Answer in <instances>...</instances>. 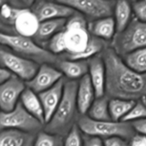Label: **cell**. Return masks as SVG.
Masks as SVG:
<instances>
[{
    "label": "cell",
    "instance_id": "8992f818",
    "mask_svg": "<svg viewBox=\"0 0 146 146\" xmlns=\"http://www.w3.org/2000/svg\"><path fill=\"white\" fill-rule=\"evenodd\" d=\"M110 47L121 58L145 48L146 22L139 21L136 18L133 19L124 31L115 34Z\"/></svg>",
    "mask_w": 146,
    "mask_h": 146
},
{
    "label": "cell",
    "instance_id": "4fadbf2b",
    "mask_svg": "<svg viewBox=\"0 0 146 146\" xmlns=\"http://www.w3.org/2000/svg\"><path fill=\"white\" fill-rule=\"evenodd\" d=\"M39 21L30 8L16 9L12 22V34L33 38L38 30Z\"/></svg>",
    "mask_w": 146,
    "mask_h": 146
},
{
    "label": "cell",
    "instance_id": "d6986e66",
    "mask_svg": "<svg viewBox=\"0 0 146 146\" xmlns=\"http://www.w3.org/2000/svg\"><path fill=\"white\" fill-rule=\"evenodd\" d=\"M88 29L91 36L105 41L113 40L116 33L115 22L113 17L90 21Z\"/></svg>",
    "mask_w": 146,
    "mask_h": 146
},
{
    "label": "cell",
    "instance_id": "cb8c5ba5",
    "mask_svg": "<svg viewBox=\"0 0 146 146\" xmlns=\"http://www.w3.org/2000/svg\"><path fill=\"white\" fill-rule=\"evenodd\" d=\"M135 101L112 98L110 99L108 108L112 121H121L135 105Z\"/></svg>",
    "mask_w": 146,
    "mask_h": 146
},
{
    "label": "cell",
    "instance_id": "ac0fdd59",
    "mask_svg": "<svg viewBox=\"0 0 146 146\" xmlns=\"http://www.w3.org/2000/svg\"><path fill=\"white\" fill-rule=\"evenodd\" d=\"M55 65L57 69L71 81L81 79L88 73V60L71 61L59 58Z\"/></svg>",
    "mask_w": 146,
    "mask_h": 146
},
{
    "label": "cell",
    "instance_id": "f1b7e54d",
    "mask_svg": "<svg viewBox=\"0 0 146 146\" xmlns=\"http://www.w3.org/2000/svg\"><path fill=\"white\" fill-rule=\"evenodd\" d=\"M132 9L137 19L146 22V1H134L132 4Z\"/></svg>",
    "mask_w": 146,
    "mask_h": 146
},
{
    "label": "cell",
    "instance_id": "d6a6232c",
    "mask_svg": "<svg viewBox=\"0 0 146 146\" xmlns=\"http://www.w3.org/2000/svg\"><path fill=\"white\" fill-rule=\"evenodd\" d=\"M129 146H146V137L136 134L130 141Z\"/></svg>",
    "mask_w": 146,
    "mask_h": 146
},
{
    "label": "cell",
    "instance_id": "277c9868",
    "mask_svg": "<svg viewBox=\"0 0 146 146\" xmlns=\"http://www.w3.org/2000/svg\"><path fill=\"white\" fill-rule=\"evenodd\" d=\"M0 46L38 64H56L59 57L34 41L32 38L0 33Z\"/></svg>",
    "mask_w": 146,
    "mask_h": 146
},
{
    "label": "cell",
    "instance_id": "9c48e42d",
    "mask_svg": "<svg viewBox=\"0 0 146 146\" xmlns=\"http://www.w3.org/2000/svg\"><path fill=\"white\" fill-rule=\"evenodd\" d=\"M91 21L112 17L115 1L106 0H59Z\"/></svg>",
    "mask_w": 146,
    "mask_h": 146
},
{
    "label": "cell",
    "instance_id": "1f68e13d",
    "mask_svg": "<svg viewBox=\"0 0 146 146\" xmlns=\"http://www.w3.org/2000/svg\"><path fill=\"white\" fill-rule=\"evenodd\" d=\"M133 128L139 135L146 137V118L131 123Z\"/></svg>",
    "mask_w": 146,
    "mask_h": 146
},
{
    "label": "cell",
    "instance_id": "7a4b0ae2",
    "mask_svg": "<svg viewBox=\"0 0 146 146\" xmlns=\"http://www.w3.org/2000/svg\"><path fill=\"white\" fill-rule=\"evenodd\" d=\"M91 38L86 19L77 12L67 19L63 31L53 36L44 48L63 59L74 61L86 49Z\"/></svg>",
    "mask_w": 146,
    "mask_h": 146
},
{
    "label": "cell",
    "instance_id": "4316f807",
    "mask_svg": "<svg viewBox=\"0 0 146 146\" xmlns=\"http://www.w3.org/2000/svg\"><path fill=\"white\" fill-rule=\"evenodd\" d=\"M146 118V104L139 100L121 121L132 123Z\"/></svg>",
    "mask_w": 146,
    "mask_h": 146
},
{
    "label": "cell",
    "instance_id": "2e32d148",
    "mask_svg": "<svg viewBox=\"0 0 146 146\" xmlns=\"http://www.w3.org/2000/svg\"><path fill=\"white\" fill-rule=\"evenodd\" d=\"M96 98L88 75L84 76L78 81L76 101L78 112L81 115H85Z\"/></svg>",
    "mask_w": 146,
    "mask_h": 146
},
{
    "label": "cell",
    "instance_id": "e575fe53",
    "mask_svg": "<svg viewBox=\"0 0 146 146\" xmlns=\"http://www.w3.org/2000/svg\"><path fill=\"white\" fill-rule=\"evenodd\" d=\"M6 2H7V1H0V7H2V6L4 5V4H5Z\"/></svg>",
    "mask_w": 146,
    "mask_h": 146
},
{
    "label": "cell",
    "instance_id": "5b68a950",
    "mask_svg": "<svg viewBox=\"0 0 146 146\" xmlns=\"http://www.w3.org/2000/svg\"><path fill=\"white\" fill-rule=\"evenodd\" d=\"M76 125L84 135L101 139L118 137L131 141L136 135L131 123L123 121H96L87 115H80Z\"/></svg>",
    "mask_w": 146,
    "mask_h": 146
},
{
    "label": "cell",
    "instance_id": "9a60e30c",
    "mask_svg": "<svg viewBox=\"0 0 146 146\" xmlns=\"http://www.w3.org/2000/svg\"><path fill=\"white\" fill-rule=\"evenodd\" d=\"M88 76L95 91L96 98H100L106 94V71L101 55H97L88 60Z\"/></svg>",
    "mask_w": 146,
    "mask_h": 146
},
{
    "label": "cell",
    "instance_id": "f546056e",
    "mask_svg": "<svg viewBox=\"0 0 146 146\" xmlns=\"http://www.w3.org/2000/svg\"><path fill=\"white\" fill-rule=\"evenodd\" d=\"M129 144L128 141L118 137L107 138L104 141V146H129Z\"/></svg>",
    "mask_w": 146,
    "mask_h": 146
},
{
    "label": "cell",
    "instance_id": "603a6c76",
    "mask_svg": "<svg viewBox=\"0 0 146 146\" xmlns=\"http://www.w3.org/2000/svg\"><path fill=\"white\" fill-rule=\"evenodd\" d=\"M110 98L106 96L96 98L90 107L87 116L96 121H112L108 108Z\"/></svg>",
    "mask_w": 146,
    "mask_h": 146
},
{
    "label": "cell",
    "instance_id": "30bf717a",
    "mask_svg": "<svg viewBox=\"0 0 146 146\" xmlns=\"http://www.w3.org/2000/svg\"><path fill=\"white\" fill-rule=\"evenodd\" d=\"M30 9L36 17L39 22L56 19H69L76 14L74 9L57 1H34Z\"/></svg>",
    "mask_w": 146,
    "mask_h": 146
},
{
    "label": "cell",
    "instance_id": "8fae6325",
    "mask_svg": "<svg viewBox=\"0 0 146 146\" xmlns=\"http://www.w3.org/2000/svg\"><path fill=\"white\" fill-rule=\"evenodd\" d=\"M26 88L25 82L14 75L0 85V110L4 112L14 110Z\"/></svg>",
    "mask_w": 146,
    "mask_h": 146
},
{
    "label": "cell",
    "instance_id": "52a82bcc",
    "mask_svg": "<svg viewBox=\"0 0 146 146\" xmlns=\"http://www.w3.org/2000/svg\"><path fill=\"white\" fill-rule=\"evenodd\" d=\"M43 125L24 109L20 101L12 111H0V131L17 130L37 134Z\"/></svg>",
    "mask_w": 146,
    "mask_h": 146
},
{
    "label": "cell",
    "instance_id": "d4e9b609",
    "mask_svg": "<svg viewBox=\"0 0 146 146\" xmlns=\"http://www.w3.org/2000/svg\"><path fill=\"white\" fill-rule=\"evenodd\" d=\"M124 63L133 71L146 74V47L123 57Z\"/></svg>",
    "mask_w": 146,
    "mask_h": 146
},
{
    "label": "cell",
    "instance_id": "836d02e7",
    "mask_svg": "<svg viewBox=\"0 0 146 146\" xmlns=\"http://www.w3.org/2000/svg\"><path fill=\"white\" fill-rule=\"evenodd\" d=\"M11 76H12V74L9 71L0 66V85H1L6 81H7Z\"/></svg>",
    "mask_w": 146,
    "mask_h": 146
},
{
    "label": "cell",
    "instance_id": "7c38bea8",
    "mask_svg": "<svg viewBox=\"0 0 146 146\" xmlns=\"http://www.w3.org/2000/svg\"><path fill=\"white\" fill-rule=\"evenodd\" d=\"M63 74L50 64H42L30 81L25 82L27 88L36 94L49 89L63 78Z\"/></svg>",
    "mask_w": 146,
    "mask_h": 146
},
{
    "label": "cell",
    "instance_id": "83f0119b",
    "mask_svg": "<svg viewBox=\"0 0 146 146\" xmlns=\"http://www.w3.org/2000/svg\"><path fill=\"white\" fill-rule=\"evenodd\" d=\"M64 146H84L82 133L77 125H76L65 137Z\"/></svg>",
    "mask_w": 146,
    "mask_h": 146
},
{
    "label": "cell",
    "instance_id": "484cf974",
    "mask_svg": "<svg viewBox=\"0 0 146 146\" xmlns=\"http://www.w3.org/2000/svg\"><path fill=\"white\" fill-rule=\"evenodd\" d=\"M64 137L40 131L36 134L34 146H64Z\"/></svg>",
    "mask_w": 146,
    "mask_h": 146
},
{
    "label": "cell",
    "instance_id": "4dcf8cb0",
    "mask_svg": "<svg viewBox=\"0 0 146 146\" xmlns=\"http://www.w3.org/2000/svg\"><path fill=\"white\" fill-rule=\"evenodd\" d=\"M84 146H104V141L102 139L97 137L83 135Z\"/></svg>",
    "mask_w": 146,
    "mask_h": 146
},
{
    "label": "cell",
    "instance_id": "ffe728a7",
    "mask_svg": "<svg viewBox=\"0 0 146 146\" xmlns=\"http://www.w3.org/2000/svg\"><path fill=\"white\" fill-rule=\"evenodd\" d=\"M36 134L17 130L0 131V146H34Z\"/></svg>",
    "mask_w": 146,
    "mask_h": 146
},
{
    "label": "cell",
    "instance_id": "7402d4cb",
    "mask_svg": "<svg viewBox=\"0 0 146 146\" xmlns=\"http://www.w3.org/2000/svg\"><path fill=\"white\" fill-rule=\"evenodd\" d=\"M132 7L127 1H118L114 8V20L116 33H121L127 28L131 21Z\"/></svg>",
    "mask_w": 146,
    "mask_h": 146
},
{
    "label": "cell",
    "instance_id": "ba28073f",
    "mask_svg": "<svg viewBox=\"0 0 146 146\" xmlns=\"http://www.w3.org/2000/svg\"><path fill=\"white\" fill-rule=\"evenodd\" d=\"M0 66L24 82L30 81L39 68V65L34 61L20 56L1 46H0Z\"/></svg>",
    "mask_w": 146,
    "mask_h": 146
},
{
    "label": "cell",
    "instance_id": "5bb4252c",
    "mask_svg": "<svg viewBox=\"0 0 146 146\" xmlns=\"http://www.w3.org/2000/svg\"><path fill=\"white\" fill-rule=\"evenodd\" d=\"M65 82V78H61L51 88L38 94L44 109L45 124L52 118L62 99Z\"/></svg>",
    "mask_w": 146,
    "mask_h": 146
},
{
    "label": "cell",
    "instance_id": "3957f363",
    "mask_svg": "<svg viewBox=\"0 0 146 146\" xmlns=\"http://www.w3.org/2000/svg\"><path fill=\"white\" fill-rule=\"evenodd\" d=\"M78 81H66L62 99L52 118L44 127L48 133L66 137L77 124L79 112L76 101Z\"/></svg>",
    "mask_w": 146,
    "mask_h": 146
},
{
    "label": "cell",
    "instance_id": "e0dca14e",
    "mask_svg": "<svg viewBox=\"0 0 146 146\" xmlns=\"http://www.w3.org/2000/svg\"><path fill=\"white\" fill-rule=\"evenodd\" d=\"M66 22V19H56L40 22L38 30L32 38L36 44L44 47L53 36L63 31Z\"/></svg>",
    "mask_w": 146,
    "mask_h": 146
},
{
    "label": "cell",
    "instance_id": "6da1fadb",
    "mask_svg": "<svg viewBox=\"0 0 146 146\" xmlns=\"http://www.w3.org/2000/svg\"><path fill=\"white\" fill-rule=\"evenodd\" d=\"M101 55L106 71L105 95L108 98L134 101L146 98V74L130 68L111 47Z\"/></svg>",
    "mask_w": 146,
    "mask_h": 146
},
{
    "label": "cell",
    "instance_id": "44dd1931",
    "mask_svg": "<svg viewBox=\"0 0 146 146\" xmlns=\"http://www.w3.org/2000/svg\"><path fill=\"white\" fill-rule=\"evenodd\" d=\"M20 103L24 109L42 124L45 123L44 113L39 97L29 88H26L20 98Z\"/></svg>",
    "mask_w": 146,
    "mask_h": 146
}]
</instances>
